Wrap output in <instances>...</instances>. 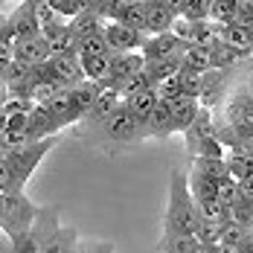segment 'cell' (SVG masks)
Here are the masks:
<instances>
[{"mask_svg":"<svg viewBox=\"0 0 253 253\" xmlns=\"http://www.w3.org/2000/svg\"><path fill=\"white\" fill-rule=\"evenodd\" d=\"M198 224L201 221H198V212H195V198H192L189 183H186V172L172 169L169 172V207H166L163 233L166 236H175V233L195 236Z\"/></svg>","mask_w":253,"mask_h":253,"instance_id":"cell-1","label":"cell"},{"mask_svg":"<svg viewBox=\"0 0 253 253\" xmlns=\"http://www.w3.org/2000/svg\"><path fill=\"white\" fill-rule=\"evenodd\" d=\"M35 221L38 207L26 198V192H0V230L9 236V242L29 233Z\"/></svg>","mask_w":253,"mask_h":253,"instance_id":"cell-2","label":"cell"},{"mask_svg":"<svg viewBox=\"0 0 253 253\" xmlns=\"http://www.w3.org/2000/svg\"><path fill=\"white\" fill-rule=\"evenodd\" d=\"M55 146V137H47V140H38V143H29L24 149H15V152H3V160L12 172V183L18 192H24L26 180L32 177V172L38 169V163L50 154V149Z\"/></svg>","mask_w":253,"mask_h":253,"instance_id":"cell-3","label":"cell"},{"mask_svg":"<svg viewBox=\"0 0 253 253\" xmlns=\"http://www.w3.org/2000/svg\"><path fill=\"white\" fill-rule=\"evenodd\" d=\"M38 76L52 79L58 87H73L82 82V67H79V55H50L44 64H35Z\"/></svg>","mask_w":253,"mask_h":253,"instance_id":"cell-4","label":"cell"},{"mask_svg":"<svg viewBox=\"0 0 253 253\" xmlns=\"http://www.w3.org/2000/svg\"><path fill=\"white\" fill-rule=\"evenodd\" d=\"M102 32H105V41H108L111 52H140L146 38H149L146 32H137V29L120 24V21H108L102 26Z\"/></svg>","mask_w":253,"mask_h":253,"instance_id":"cell-5","label":"cell"},{"mask_svg":"<svg viewBox=\"0 0 253 253\" xmlns=\"http://www.w3.org/2000/svg\"><path fill=\"white\" fill-rule=\"evenodd\" d=\"M108 61H111V73H108V82H102V84H111V87H120L126 79L140 73L146 64V58L140 52H108Z\"/></svg>","mask_w":253,"mask_h":253,"instance_id":"cell-6","label":"cell"},{"mask_svg":"<svg viewBox=\"0 0 253 253\" xmlns=\"http://www.w3.org/2000/svg\"><path fill=\"white\" fill-rule=\"evenodd\" d=\"M102 128H105V134H108L111 140H134V137H143V134H146V126L137 123V120L128 114L126 105H120V108L102 123Z\"/></svg>","mask_w":253,"mask_h":253,"instance_id":"cell-7","label":"cell"},{"mask_svg":"<svg viewBox=\"0 0 253 253\" xmlns=\"http://www.w3.org/2000/svg\"><path fill=\"white\" fill-rule=\"evenodd\" d=\"M9 35L15 38V44H21V41H29V38H38V35H41L38 21H35V15H32V9H29V3H26V0H21V3H18V9L9 15Z\"/></svg>","mask_w":253,"mask_h":253,"instance_id":"cell-8","label":"cell"},{"mask_svg":"<svg viewBox=\"0 0 253 253\" xmlns=\"http://www.w3.org/2000/svg\"><path fill=\"white\" fill-rule=\"evenodd\" d=\"M183 47H186V44L177 38L175 32H160V35H149V38H146V44H143L140 55H143L146 61H154V58L180 55V52H183Z\"/></svg>","mask_w":253,"mask_h":253,"instance_id":"cell-9","label":"cell"},{"mask_svg":"<svg viewBox=\"0 0 253 253\" xmlns=\"http://www.w3.org/2000/svg\"><path fill=\"white\" fill-rule=\"evenodd\" d=\"M44 108H47V114H50L52 120L58 123V128H67L73 126V123H79L82 117L76 114V108H73V102H70V90H55L47 102H41Z\"/></svg>","mask_w":253,"mask_h":253,"instance_id":"cell-10","label":"cell"},{"mask_svg":"<svg viewBox=\"0 0 253 253\" xmlns=\"http://www.w3.org/2000/svg\"><path fill=\"white\" fill-rule=\"evenodd\" d=\"M58 131H61L58 123L47 114V108H44V105H35V108L29 111V117H26V134H29V140H32V143L47 140V137H55Z\"/></svg>","mask_w":253,"mask_h":253,"instance_id":"cell-11","label":"cell"},{"mask_svg":"<svg viewBox=\"0 0 253 253\" xmlns=\"http://www.w3.org/2000/svg\"><path fill=\"white\" fill-rule=\"evenodd\" d=\"M215 38L224 41L233 50H239L242 55H253V29H248V26H239V24L218 26L215 24Z\"/></svg>","mask_w":253,"mask_h":253,"instance_id":"cell-12","label":"cell"},{"mask_svg":"<svg viewBox=\"0 0 253 253\" xmlns=\"http://www.w3.org/2000/svg\"><path fill=\"white\" fill-rule=\"evenodd\" d=\"M76 242H79L76 227H61V224H55V227L47 233V239L41 242V251L38 253H70Z\"/></svg>","mask_w":253,"mask_h":253,"instance_id":"cell-13","label":"cell"},{"mask_svg":"<svg viewBox=\"0 0 253 253\" xmlns=\"http://www.w3.org/2000/svg\"><path fill=\"white\" fill-rule=\"evenodd\" d=\"M120 105H123L120 90L111 87V84H102V90H99V96H96V102H93V108H90V114H87V120H93V123H105Z\"/></svg>","mask_w":253,"mask_h":253,"instance_id":"cell-14","label":"cell"},{"mask_svg":"<svg viewBox=\"0 0 253 253\" xmlns=\"http://www.w3.org/2000/svg\"><path fill=\"white\" fill-rule=\"evenodd\" d=\"M146 134H154V137H169V134H175V120H172L169 102L157 99L154 111L149 114V120H146Z\"/></svg>","mask_w":253,"mask_h":253,"instance_id":"cell-15","label":"cell"},{"mask_svg":"<svg viewBox=\"0 0 253 253\" xmlns=\"http://www.w3.org/2000/svg\"><path fill=\"white\" fill-rule=\"evenodd\" d=\"M67 90H70V102H73L76 114H79V117H87V114H90V108H93V102H96V96H99L102 84H96V82H87V79H82L79 84L67 87Z\"/></svg>","mask_w":253,"mask_h":253,"instance_id":"cell-16","label":"cell"},{"mask_svg":"<svg viewBox=\"0 0 253 253\" xmlns=\"http://www.w3.org/2000/svg\"><path fill=\"white\" fill-rule=\"evenodd\" d=\"M15 58L18 61H24V64H44L47 58H50V44L38 35V38H29V41H21V44H15Z\"/></svg>","mask_w":253,"mask_h":253,"instance_id":"cell-17","label":"cell"},{"mask_svg":"<svg viewBox=\"0 0 253 253\" xmlns=\"http://www.w3.org/2000/svg\"><path fill=\"white\" fill-rule=\"evenodd\" d=\"M175 12H169L163 3H149L146 6V32L149 35H160V32H172V24H175Z\"/></svg>","mask_w":253,"mask_h":253,"instance_id":"cell-18","label":"cell"},{"mask_svg":"<svg viewBox=\"0 0 253 253\" xmlns=\"http://www.w3.org/2000/svg\"><path fill=\"white\" fill-rule=\"evenodd\" d=\"M172 108V120H175V131H186V128L195 123L198 111H201V102L192 99V96H177L175 102H169Z\"/></svg>","mask_w":253,"mask_h":253,"instance_id":"cell-19","label":"cell"},{"mask_svg":"<svg viewBox=\"0 0 253 253\" xmlns=\"http://www.w3.org/2000/svg\"><path fill=\"white\" fill-rule=\"evenodd\" d=\"M126 105V111L137 120V123H143L146 126V120H149V114L154 111V105H157V96H154V87L152 90H143V93H137V96H128L123 99Z\"/></svg>","mask_w":253,"mask_h":253,"instance_id":"cell-20","label":"cell"},{"mask_svg":"<svg viewBox=\"0 0 253 253\" xmlns=\"http://www.w3.org/2000/svg\"><path fill=\"white\" fill-rule=\"evenodd\" d=\"M79 67H82V79H87V82H108V73H111V61H108V55H84V58H79Z\"/></svg>","mask_w":253,"mask_h":253,"instance_id":"cell-21","label":"cell"},{"mask_svg":"<svg viewBox=\"0 0 253 253\" xmlns=\"http://www.w3.org/2000/svg\"><path fill=\"white\" fill-rule=\"evenodd\" d=\"M157 251L160 253H198L201 251V242L195 236H186V233H175V236H166L163 233Z\"/></svg>","mask_w":253,"mask_h":253,"instance_id":"cell-22","label":"cell"},{"mask_svg":"<svg viewBox=\"0 0 253 253\" xmlns=\"http://www.w3.org/2000/svg\"><path fill=\"white\" fill-rule=\"evenodd\" d=\"M195 212L201 224H221L230 218V207L218 201V198H207V201H195Z\"/></svg>","mask_w":253,"mask_h":253,"instance_id":"cell-23","label":"cell"},{"mask_svg":"<svg viewBox=\"0 0 253 253\" xmlns=\"http://www.w3.org/2000/svg\"><path fill=\"white\" fill-rule=\"evenodd\" d=\"M180 67H186V70H198V73L212 70V64H210V50L201 47V44H186L183 52H180Z\"/></svg>","mask_w":253,"mask_h":253,"instance_id":"cell-24","label":"cell"},{"mask_svg":"<svg viewBox=\"0 0 253 253\" xmlns=\"http://www.w3.org/2000/svg\"><path fill=\"white\" fill-rule=\"evenodd\" d=\"M230 126H253V99L251 96H233L227 102Z\"/></svg>","mask_w":253,"mask_h":253,"instance_id":"cell-25","label":"cell"},{"mask_svg":"<svg viewBox=\"0 0 253 253\" xmlns=\"http://www.w3.org/2000/svg\"><path fill=\"white\" fill-rule=\"evenodd\" d=\"M143 70H146L149 79L157 84V82L175 76L177 70H180V55H169V58H154V61H146V64H143Z\"/></svg>","mask_w":253,"mask_h":253,"instance_id":"cell-26","label":"cell"},{"mask_svg":"<svg viewBox=\"0 0 253 253\" xmlns=\"http://www.w3.org/2000/svg\"><path fill=\"white\" fill-rule=\"evenodd\" d=\"M67 26H70V32L76 35V41H82L84 35L99 32L102 26H105V21H102L99 15H93V12H79L76 18H70V21H67Z\"/></svg>","mask_w":253,"mask_h":253,"instance_id":"cell-27","label":"cell"},{"mask_svg":"<svg viewBox=\"0 0 253 253\" xmlns=\"http://www.w3.org/2000/svg\"><path fill=\"white\" fill-rule=\"evenodd\" d=\"M239 0H210V24L227 26L236 21Z\"/></svg>","mask_w":253,"mask_h":253,"instance_id":"cell-28","label":"cell"},{"mask_svg":"<svg viewBox=\"0 0 253 253\" xmlns=\"http://www.w3.org/2000/svg\"><path fill=\"white\" fill-rule=\"evenodd\" d=\"M108 41H105V32H93V35H84L82 41H79V50L76 55L79 58H84V55H108Z\"/></svg>","mask_w":253,"mask_h":253,"instance_id":"cell-29","label":"cell"},{"mask_svg":"<svg viewBox=\"0 0 253 253\" xmlns=\"http://www.w3.org/2000/svg\"><path fill=\"white\" fill-rule=\"evenodd\" d=\"M245 236H248V230L242 227V224H236L233 218H227V221H221L218 245H224V248H230V251H236V248L245 242Z\"/></svg>","mask_w":253,"mask_h":253,"instance_id":"cell-30","label":"cell"},{"mask_svg":"<svg viewBox=\"0 0 253 253\" xmlns=\"http://www.w3.org/2000/svg\"><path fill=\"white\" fill-rule=\"evenodd\" d=\"M152 87H154V82L149 79V73H146V70H140V73H134L131 79H126L117 90H120V96H123V99H128V96H137V93L152 90Z\"/></svg>","mask_w":253,"mask_h":253,"instance_id":"cell-31","label":"cell"},{"mask_svg":"<svg viewBox=\"0 0 253 253\" xmlns=\"http://www.w3.org/2000/svg\"><path fill=\"white\" fill-rule=\"evenodd\" d=\"M201 76H204V73H198V70H186V67H180V70H177V84H180L183 96L198 99V93H201Z\"/></svg>","mask_w":253,"mask_h":253,"instance_id":"cell-32","label":"cell"},{"mask_svg":"<svg viewBox=\"0 0 253 253\" xmlns=\"http://www.w3.org/2000/svg\"><path fill=\"white\" fill-rule=\"evenodd\" d=\"M177 18H186V21H210V0H183Z\"/></svg>","mask_w":253,"mask_h":253,"instance_id":"cell-33","label":"cell"},{"mask_svg":"<svg viewBox=\"0 0 253 253\" xmlns=\"http://www.w3.org/2000/svg\"><path fill=\"white\" fill-rule=\"evenodd\" d=\"M120 24L131 26V29H137V32H146V6H134V3H128L126 12L120 15ZM149 35V32H146Z\"/></svg>","mask_w":253,"mask_h":253,"instance_id":"cell-34","label":"cell"},{"mask_svg":"<svg viewBox=\"0 0 253 253\" xmlns=\"http://www.w3.org/2000/svg\"><path fill=\"white\" fill-rule=\"evenodd\" d=\"M230 218H233L236 224H242L245 230H253V201L239 198V201L230 207Z\"/></svg>","mask_w":253,"mask_h":253,"instance_id":"cell-35","label":"cell"},{"mask_svg":"<svg viewBox=\"0 0 253 253\" xmlns=\"http://www.w3.org/2000/svg\"><path fill=\"white\" fill-rule=\"evenodd\" d=\"M50 3V9L58 15V18H64V21H70V18H76L79 12H82V3L79 0H47Z\"/></svg>","mask_w":253,"mask_h":253,"instance_id":"cell-36","label":"cell"},{"mask_svg":"<svg viewBox=\"0 0 253 253\" xmlns=\"http://www.w3.org/2000/svg\"><path fill=\"white\" fill-rule=\"evenodd\" d=\"M218 201L224 204V207H233V204L239 201V183L233 177L218 180Z\"/></svg>","mask_w":253,"mask_h":253,"instance_id":"cell-37","label":"cell"},{"mask_svg":"<svg viewBox=\"0 0 253 253\" xmlns=\"http://www.w3.org/2000/svg\"><path fill=\"white\" fill-rule=\"evenodd\" d=\"M233 24L253 29V0H239V12H236V21Z\"/></svg>","mask_w":253,"mask_h":253,"instance_id":"cell-38","label":"cell"},{"mask_svg":"<svg viewBox=\"0 0 253 253\" xmlns=\"http://www.w3.org/2000/svg\"><path fill=\"white\" fill-rule=\"evenodd\" d=\"M0 192H18V189H15V183H12V172H9V166H6V160H3V154H0Z\"/></svg>","mask_w":253,"mask_h":253,"instance_id":"cell-39","label":"cell"},{"mask_svg":"<svg viewBox=\"0 0 253 253\" xmlns=\"http://www.w3.org/2000/svg\"><path fill=\"white\" fill-rule=\"evenodd\" d=\"M9 96H12V93H9V84H6V79L0 76V108L9 102Z\"/></svg>","mask_w":253,"mask_h":253,"instance_id":"cell-40","label":"cell"},{"mask_svg":"<svg viewBox=\"0 0 253 253\" xmlns=\"http://www.w3.org/2000/svg\"><path fill=\"white\" fill-rule=\"evenodd\" d=\"M157 3H163L169 12H175V15H180V6H183V0H157Z\"/></svg>","mask_w":253,"mask_h":253,"instance_id":"cell-41","label":"cell"},{"mask_svg":"<svg viewBox=\"0 0 253 253\" xmlns=\"http://www.w3.org/2000/svg\"><path fill=\"white\" fill-rule=\"evenodd\" d=\"M6 29H9V15H6V12H0V38L6 35Z\"/></svg>","mask_w":253,"mask_h":253,"instance_id":"cell-42","label":"cell"},{"mask_svg":"<svg viewBox=\"0 0 253 253\" xmlns=\"http://www.w3.org/2000/svg\"><path fill=\"white\" fill-rule=\"evenodd\" d=\"M128 3H134V6H149V3H154V0H128Z\"/></svg>","mask_w":253,"mask_h":253,"instance_id":"cell-43","label":"cell"},{"mask_svg":"<svg viewBox=\"0 0 253 253\" xmlns=\"http://www.w3.org/2000/svg\"><path fill=\"white\" fill-rule=\"evenodd\" d=\"M3 128H6V114L0 111V134H3Z\"/></svg>","mask_w":253,"mask_h":253,"instance_id":"cell-44","label":"cell"},{"mask_svg":"<svg viewBox=\"0 0 253 253\" xmlns=\"http://www.w3.org/2000/svg\"><path fill=\"white\" fill-rule=\"evenodd\" d=\"M0 154H3V152H0Z\"/></svg>","mask_w":253,"mask_h":253,"instance_id":"cell-45","label":"cell"}]
</instances>
